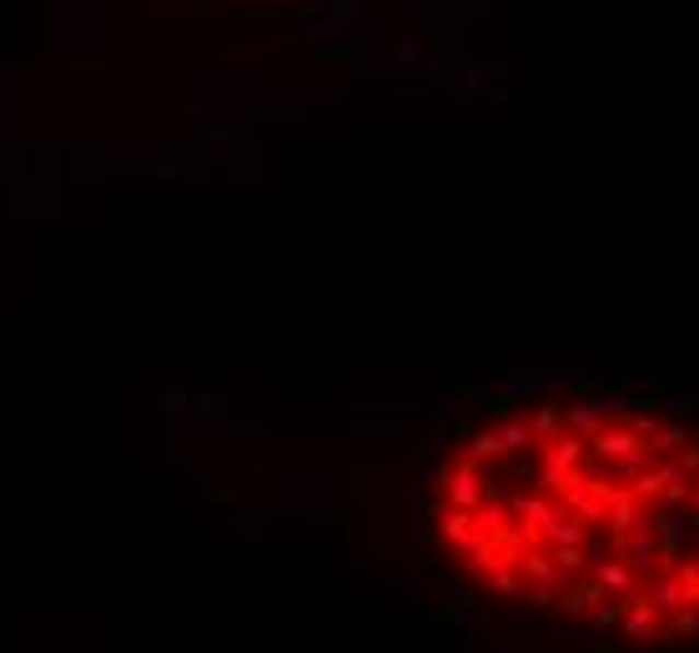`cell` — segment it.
<instances>
[{
	"instance_id": "6da1fadb",
	"label": "cell",
	"mask_w": 699,
	"mask_h": 653,
	"mask_svg": "<svg viewBox=\"0 0 699 653\" xmlns=\"http://www.w3.org/2000/svg\"><path fill=\"white\" fill-rule=\"evenodd\" d=\"M433 533L503 604L625 633H699V432L619 403L513 407L433 482Z\"/></svg>"
}]
</instances>
